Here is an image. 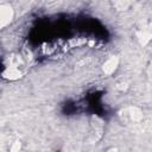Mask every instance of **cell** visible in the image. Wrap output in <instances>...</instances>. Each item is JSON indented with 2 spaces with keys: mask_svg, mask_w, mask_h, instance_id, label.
<instances>
[{
  "mask_svg": "<svg viewBox=\"0 0 152 152\" xmlns=\"http://www.w3.org/2000/svg\"><path fill=\"white\" fill-rule=\"evenodd\" d=\"M13 15H14V12L12 6L8 4H2L0 6V26L1 27L7 26L12 21Z\"/></svg>",
  "mask_w": 152,
  "mask_h": 152,
  "instance_id": "1",
  "label": "cell"
},
{
  "mask_svg": "<svg viewBox=\"0 0 152 152\" xmlns=\"http://www.w3.org/2000/svg\"><path fill=\"white\" fill-rule=\"evenodd\" d=\"M120 116H122V120H128V121H138L142 118V113L140 112V109L135 108V107H129L122 110V113L120 114Z\"/></svg>",
  "mask_w": 152,
  "mask_h": 152,
  "instance_id": "2",
  "label": "cell"
},
{
  "mask_svg": "<svg viewBox=\"0 0 152 152\" xmlns=\"http://www.w3.org/2000/svg\"><path fill=\"white\" fill-rule=\"evenodd\" d=\"M118 63H119L118 58L114 57V56H112L110 58H108V59L104 62V64H103V71H104L106 74H112V72L116 69Z\"/></svg>",
  "mask_w": 152,
  "mask_h": 152,
  "instance_id": "3",
  "label": "cell"
},
{
  "mask_svg": "<svg viewBox=\"0 0 152 152\" xmlns=\"http://www.w3.org/2000/svg\"><path fill=\"white\" fill-rule=\"evenodd\" d=\"M151 38H152V26L148 25V26H146V27H144V28L141 30V32H140V34H139V39H140V42H141L142 44H145V43H147Z\"/></svg>",
  "mask_w": 152,
  "mask_h": 152,
  "instance_id": "4",
  "label": "cell"
}]
</instances>
